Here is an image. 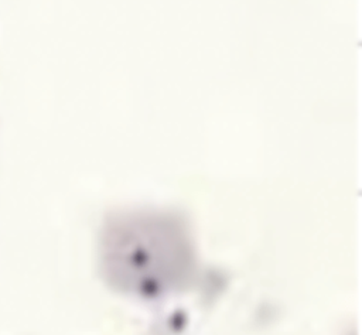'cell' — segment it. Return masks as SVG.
<instances>
[{
	"label": "cell",
	"mask_w": 362,
	"mask_h": 335,
	"mask_svg": "<svg viewBox=\"0 0 362 335\" xmlns=\"http://www.w3.org/2000/svg\"><path fill=\"white\" fill-rule=\"evenodd\" d=\"M100 266L117 291L151 298L185 287L195 277L197 254L180 215L132 212L106 222Z\"/></svg>",
	"instance_id": "cell-1"
}]
</instances>
